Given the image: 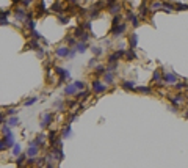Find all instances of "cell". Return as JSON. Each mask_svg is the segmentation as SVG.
Here are the masks:
<instances>
[{
  "label": "cell",
  "instance_id": "1",
  "mask_svg": "<svg viewBox=\"0 0 188 168\" xmlns=\"http://www.w3.org/2000/svg\"><path fill=\"white\" fill-rule=\"evenodd\" d=\"M125 32H127V22H119L118 25L111 27V30H110V35H111L113 38H121Z\"/></svg>",
  "mask_w": 188,
  "mask_h": 168
},
{
  "label": "cell",
  "instance_id": "2",
  "mask_svg": "<svg viewBox=\"0 0 188 168\" xmlns=\"http://www.w3.org/2000/svg\"><path fill=\"white\" fill-rule=\"evenodd\" d=\"M53 71H55V74L58 76V83H63L64 80H71V72H69L68 69H64V68L55 66Z\"/></svg>",
  "mask_w": 188,
  "mask_h": 168
},
{
  "label": "cell",
  "instance_id": "3",
  "mask_svg": "<svg viewBox=\"0 0 188 168\" xmlns=\"http://www.w3.org/2000/svg\"><path fill=\"white\" fill-rule=\"evenodd\" d=\"M91 90H93V93H96V94H100V93L108 91V86H107L102 80L96 79V80H93V83H91Z\"/></svg>",
  "mask_w": 188,
  "mask_h": 168
},
{
  "label": "cell",
  "instance_id": "4",
  "mask_svg": "<svg viewBox=\"0 0 188 168\" xmlns=\"http://www.w3.org/2000/svg\"><path fill=\"white\" fill-rule=\"evenodd\" d=\"M38 152H39V146L34 143V140H31V141L28 143V148H27V151H25V155H27V159H36Z\"/></svg>",
  "mask_w": 188,
  "mask_h": 168
},
{
  "label": "cell",
  "instance_id": "5",
  "mask_svg": "<svg viewBox=\"0 0 188 168\" xmlns=\"http://www.w3.org/2000/svg\"><path fill=\"white\" fill-rule=\"evenodd\" d=\"M185 101H187V98H185L182 93H175L174 96H169V102H171L174 107H182V105L185 104Z\"/></svg>",
  "mask_w": 188,
  "mask_h": 168
},
{
  "label": "cell",
  "instance_id": "6",
  "mask_svg": "<svg viewBox=\"0 0 188 168\" xmlns=\"http://www.w3.org/2000/svg\"><path fill=\"white\" fill-rule=\"evenodd\" d=\"M52 123H53V113H52V112H46V113L41 115V123H39V126L42 127V129H47V127H49Z\"/></svg>",
  "mask_w": 188,
  "mask_h": 168
},
{
  "label": "cell",
  "instance_id": "7",
  "mask_svg": "<svg viewBox=\"0 0 188 168\" xmlns=\"http://www.w3.org/2000/svg\"><path fill=\"white\" fill-rule=\"evenodd\" d=\"M121 10H122L121 3H116V2H108V3H107V11H108L110 14H113V17L119 16V14H121Z\"/></svg>",
  "mask_w": 188,
  "mask_h": 168
},
{
  "label": "cell",
  "instance_id": "8",
  "mask_svg": "<svg viewBox=\"0 0 188 168\" xmlns=\"http://www.w3.org/2000/svg\"><path fill=\"white\" fill-rule=\"evenodd\" d=\"M179 82V76L175 72H163V83L165 85H175Z\"/></svg>",
  "mask_w": 188,
  "mask_h": 168
},
{
  "label": "cell",
  "instance_id": "9",
  "mask_svg": "<svg viewBox=\"0 0 188 168\" xmlns=\"http://www.w3.org/2000/svg\"><path fill=\"white\" fill-rule=\"evenodd\" d=\"M125 22L132 24V27H138L140 25V17L135 13H132V10H127V13H125Z\"/></svg>",
  "mask_w": 188,
  "mask_h": 168
},
{
  "label": "cell",
  "instance_id": "10",
  "mask_svg": "<svg viewBox=\"0 0 188 168\" xmlns=\"http://www.w3.org/2000/svg\"><path fill=\"white\" fill-rule=\"evenodd\" d=\"M27 10H24L22 7H17L14 11H13V14H14L16 21H19V22H25V19H27Z\"/></svg>",
  "mask_w": 188,
  "mask_h": 168
},
{
  "label": "cell",
  "instance_id": "11",
  "mask_svg": "<svg viewBox=\"0 0 188 168\" xmlns=\"http://www.w3.org/2000/svg\"><path fill=\"white\" fill-rule=\"evenodd\" d=\"M69 50L71 49L68 47V46H60V47H56V50H55V55L58 58H68V55H69Z\"/></svg>",
  "mask_w": 188,
  "mask_h": 168
},
{
  "label": "cell",
  "instance_id": "12",
  "mask_svg": "<svg viewBox=\"0 0 188 168\" xmlns=\"http://www.w3.org/2000/svg\"><path fill=\"white\" fill-rule=\"evenodd\" d=\"M102 80H103V83H105L107 86H108V85H113V83H115V80H116V74L107 72V71H105V74L102 76Z\"/></svg>",
  "mask_w": 188,
  "mask_h": 168
},
{
  "label": "cell",
  "instance_id": "13",
  "mask_svg": "<svg viewBox=\"0 0 188 168\" xmlns=\"http://www.w3.org/2000/svg\"><path fill=\"white\" fill-rule=\"evenodd\" d=\"M34 143L39 146V149L44 148V146L47 145V133H38L36 138H34Z\"/></svg>",
  "mask_w": 188,
  "mask_h": 168
},
{
  "label": "cell",
  "instance_id": "14",
  "mask_svg": "<svg viewBox=\"0 0 188 168\" xmlns=\"http://www.w3.org/2000/svg\"><path fill=\"white\" fill-rule=\"evenodd\" d=\"M150 13V7L147 2H144V3H140V17H147Z\"/></svg>",
  "mask_w": 188,
  "mask_h": 168
},
{
  "label": "cell",
  "instance_id": "15",
  "mask_svg": "<svg viewBox=\"0 0 188 168\" xmlns=\"http://www.w3.org/2000/svg\"><path fill=\"white\" fill-rule=\"evenodd\" d=\"M152 82H157L158 83V86H165V83H163V72L162 71H154V76H152Z\"/></svg>",
  "mask_w": 188,
  "mask_h": 168
},
{
  "label": "cell",
  "instance_id": "16",
  "mask_svg": "<svg viewBox=\"0 0 188 168\" xmlns=\"http://www.w3.org/2000/svg\"><path fill=\"white\" fill-rule=\"evenodd\" d=\"M127 39H128V49H136V46H138V35L136 33H130Z\"/></svg>",
  "mask_w": 188,
  "mask_h": 168
},
{
  "label": "cell",
  "instance_id": "17",
  "mask_svg": "<svg viewBox=\"0 0 188 168\" xmlns=\"http://www.w3.org/2000/svg\"><path fill=\"white\" fill-rule=\"evenodd\" d=\"M121 86L124 90H127V91H135V88H136V83H135V80H124V82L121 83Z\"/></svg>",
  "mask_w": 188,
  "mask_h": 168
},
{
  "label": "cell",
  "instance_id": "18",
  "mask_svg": "<svg viewBox=\"0 0 188 168\" xmlns=\"http://www.w3.org/2000/svg\"><path fill=\"white\" fill-rule=\"evenodd\" d=\"M136 58H138V55H136V52H135V49H127V50H125L124 60L132 61V60H136Z\"/></svg>",
  "mask_w": 188,
  "mask_h": 168
},
{
  "label": "cell",
  "instance_id": "19",
  "mask_svg": "<svg viewBox=\"0 0 188 168\" xmlns=\"http://www.w3.org/2000/svg\"><path fill=\"white\" fill-rule=\"evenodd\" d=\"M3 140H5V143H6V148H13V146L16 145V135L14 133H9V135L3 137Z\"/></svg>",
  "mask_w": 188,
  "mask_h": 168
},
{
  "label": "cell",
  "instance_id": "20",
  "mask_svg": "<svg viewBox=\"0 0 188 168\" xmlns=\"http://www.w3.org/2000/svg\"><path fill=\"white\" fill-rule=\"evenodd\" d=\"M60 135H61V140L71 138V137H72V129H71V126H68V124H66V126L63 127V130H61V133H60Z\"/></svg>",
  "mask_w": 188,
  "mask_h": 168
},
{
  "label": "cell",
  "instance_id": "21",
  "mask_svg": "<svg viewBox=\"0 0 188 168\" xmlns=\"http://www.w3.org/2000/svg\"><path fill=\"white\" fill-rule=\"evenodd\" d=\"M77 88H75V85L74 83H69V85H66V88H64V94H68V96H75L77 94Z\"/></svg>",
  "mask_w": 188,
  "mask_h": 168
},
{
  "label": "cell",
  "instance_id": "22",
  "mask_svg": "<svg viewBox=\"0 0 188 168\" xmlns=\"http://www.w3.org/2000/svg\"><path fill=\"white\" fill-rule=\"evenodd\" d=\"M75 52H77V54H85V52L88 50V44L86 42H81V41H78L77 42V46H75Z\"/></svg>",
  "mask_w": 188,
  "mask_h": 168
},
{
  "label": "cell",
  "instance_id": "23",
  "mask_svg": "<svg viewBox=\"0 0 188 168\" xmlns=\"http://www.w3.org/2000/svg\"><path fill=\"white\" fill-rule=\"evenodd\" d=\"M135 91H138V93H143V94H150L152 93V88H150L149 85H138L136 88H135Z\"/></svg>",
  "mask_w": 188,
  "mask_h": 168
},
{
  "label": "cell",
  "instance_id": "24",
  "mask_svg": "<svg viewBox=\"0 0 188 168\" xmlns=\"http://www.w3.org/2000/svg\"><path fill=\"white\" fill-rule=\"evenodd\" d=\"M103 74H105V66H103V64H97V66L94 68V76L96 77H102Z\"/></svg>",
  "mask_w": 188,
  "mask_h": 168
},
{
  "label": "cell",
  "instance_id": "25",
  "mask_svg": "<svg viewBox=\"0 0 188 168\" xmlns=\"http://www.w3.org/2000/svg\"><path fill=\"white\" fill-rule=\"evenodd\" d=\"M11 154L14 155V157H19V155L22 154V146H21V143H16V145L13 146V149H11Z\"/></svg>",
  "mask_w": 188,
  "mask_h": 168
},
{
  "label": "cell",
  "instance_id": "26",
  "mask_svg": "<svg viewBox=\"0 0 188 168\" xmlns=\"http://www.w3.org/2000/svg\"><path fill=\"white\" fill-rule=\"evenodd\" d=\"M25 27H27V30L33 32L34 27H36V21H34V19H30V17H27V19H25Z\"/></svg>",
  "mask_w": 188,
  "mask_h": 168
},
{
  "label": "cell",
  "instance_id": "27",
  "mask_svg": "<svg viewBox=\"0 0 188 168\" xmlns=\"http://www.w3.org/2000/svg\"><path fill=\"white\" fill-rule=\"evenodd\" d=\"M174 88H175V91H177V93H182L183 90H187V88H188V83L182 80V82H177V83H175Z\"/></svg>",
  "mask_w": 188,
  "mask_h": 168
},
{
  "label": "cell",
  "instance_id": "28",
  "mask_svg": "<svg viewBox=\"0 0 188 168\" xmlns=\"http://www.w3.org/2000/svg\"><path fill=\"white\" fill-rule=\"evenodd\" d=\"M6 124H8L9 127H16V126H19V124H21V120H19L17 116H11V118H8Z\"/></svg>",
  "mask_w": 188,
  "mask_h": 168
},
{
  "label": "cell",
  "instance_id": "29",
  "mask_svg": "<svg viewBox=\"0 0 188 168\" xmlns=\"http://www.w3.org/2000/svg\"><path fill=\"white\" fill-rule=\"evenodd\" d=\"M91 49V52H93V54H94V57H100V55H102L103 54V49L102 47H100V46H93V47H89Z\"/></svg>",
  "mask_w": 188,
  "mask_h": 168
},
{
  "label": "cell",
  "instance_id": "30",
  "mask_svg": "<svg viewBox=\"0 0 188 168\" xmlns=\"http://www.w3.org/2000/svg\"><path fill=\"white\" fill-rule=\"evenodd\" d=\"M118 68H119L118 63H108L105 66V71H107V72H113V74H115L116 71H118Z\"/></svg>",
  "mask_w": 188,
  "mask_h": 168
},
{
  "label": "cell",
  "instance_id": "31",
  "mask_svg": "<svg viewBox=\"0 0 188 168\" xmlns=\"http://www.w3.org/2000/svg\"><path fill=\"white\" fill-rule=\"evenodd\" d=\"M24 163H27V155L21 154L19 157H16V165L17 167H24Z\"/></svg>",
  "mask_w": 188,
  "mask_h": 168
},
{
  "label": "cell",
  "instance_id": "32",
  "mask_svg": "<svg viewBox=\"0 0 188 168\" xmlns=\"http://www.w3.org/2000/svg\"><path fill=\"white\" fill-rule=\"evenodd\" d=\"M27 49H31V50H39V42L36 41V39H31L30 42L27 44Z\"/></svg>",
  "mask_w": 188,
  "mask_h": 168
},
{
  "label": "cell",
  "instance_id": "33",
  "mask_svg": "<svg viewBox=\"0 0 188 168\" xmlns=\"http://www.w3.org/2000/svg\"><path fill=\"white\" fill-rule=\"evenodd\" d=\"M53 107H55L58 112H63V110H64V101H61V99L55 101V102H53Z\"/></svg>",
  "mask_w": 188,
  "mask_h": 168
},
{
  "label": "cell",
  "instance_id": "34",
  "mask_svg": "<svg viewBox=\"0 0 188 168\" xmlns=\"http://www.w3.org/2000/svg\"><path fill=\"white\" fill-rule=\"evenodd\" d=\"M75 88H77V91H85L86 90V83L81 82V80H77V82H74Z\"/></svg>",
  "mask_w": 188,
  "mask_h": 168
},
{
  "label": "cell",
  "instance_id": "35",
  "mask_svg": "<svg viewBox=\"0 0 188 168\" xmlns=\"http://www.w3.org/2000/svg\"><path fill=\"white\" fill-rule=\"evenodd\" d=\"M88 96H89V91L85 90V91H78L77 94H75V99H77V101H81V99H86Z\"/></svg>",
  "mask_w": 188,
  "mask_h": 168
},
{
  "label": "cell",
  "instance_id": "36",
  "mask_svg": "<svg viewBox=\"0 0 188 168\" xmlns=\"http://www.w3.org/2000/svg\"><path fill=\"white\" fill-rule=\"evenodd\" d=\"M11 13V10H0V21H8V16Z\"/></svg>",
  "mask_w": 188,
  "mask_h": 168
},
{
  "label": "cell",
  "instance_id": "37",
  "mask_svg": "<svg viewBox=\"0 0 188 168\" xmlns=\"http://www.w3.org/2000/svg\"><path fill=\"white\" fill-rule=\"evenodd\" d=\"M149 5H150V11L163 10V3H162V2H154V3H149Z\"/></svg>",
  "mask_w": 188,
  "mask_h": 168
},
{
  "label": "cell",
  "instance_id": "38",
  "mask_svg": "<svg viewBox=\"0 0 188 168\" xmlns=\"http://www.w3.org/2000/svg\"><path fill=\"white\" fill-rule=\"evenodd\" d=\"M9 133H13V130H11V127H9L8 124L5 123V124L2 126V135L6 137V135H9Z\"/></svg>",
  "mask_w": 188,
  "mask_h": 168
},
{
  "label": "cell",
  "instance_id": "39",
  "mask_svg": "<svg viewBox=\"0 0 188 168\" xmlns=\"http://www.w3.org/2000/svg\"><path fill=\"white\" fill-rule=\"evenodd\" d=\"M36 102H38V98H36V96H31V98H28L27 101L24 102V105H25V107H30V105L36 104Z\"/></svg>",
  "mask_w": 188,
  "mask_h": 168
},
{
  "label": "cell",
  "instance_id": "40",
  "mask_svg": "<svg viewBox=\"0 0 188 168\" xmlns=\"http://www.w3.org/2000/svg\"><path fill=\"white\" fill-rule=\"evenodd\" d=\"M61 7H63V3H60V2H58V3H53V5H52V10L55 11V13H58V16H60V14L63 13Z\"/></svg>",
  "mask_w": 188,
  "mask_h": 168
},
{
  "label": "cell",
  "instance_id": "41",
  "mask_svg": "<svg viewBox=\"0 0 188 168\" xmlns=\"http://www.w3.org/2000/svg\"><path fill=\"white\" fill-rule=\"evenodd\" d=\"M16 115H17V108L16 107H9L8 110H6V116H16Z\"/></svg>",
  "mask_w": 188,
  "mask_h": 168
},
{
  "label": "cell",
  "instance_id": "42",
  "mask_svg": "<svg viewBox=\"0 0 188 168\" xmlns=\"http://www.w3.org/2000/svg\"><path fill=\"white\" fill-rule=\"evenodd\" d=\"M30 36H31V39H42V35H41V33H38L36 30H33V32H30Z\"/></svg>",
  "mask_w": 188,
  "mask_h": 168
},
{
  "label": "cell",
  "instance_id": "43",
  "mask_svg": "<svg viewBox=\"0 0 188 168\" xmlns=\"http://www.w3.org/2000/svg\"><path fill=\"white\" fill-rule=\"evenodd\" d=\"M99 8H91V11H89V17H97V16H99Z\"/></svg>",
  "mask_w": 188,
  "mask_h": 168
},
{
  "label": "cell",
  "instance_id": "44",
  "mask_svg": "<svg viewBox=\"0 0 188 168\" xmlns=\"http://www.w3.org/2000/svg\"><path fill=\"white\" fill-rule=\"evenodd\" d=\"M36 55H38V58H41V60H42V58L46 57V50H44V47H41L39 50H36Z\"/></svg>",
  "mask_w": 188,
  "mask_h": 168
},
{
  "label": "cell",
  "instance_id": "45",
  "mask_svg": "<svg viewBox=\"0 0 188 168\" xmlns=\"http://www.w3.org/2000/svg\"><path fill=\"white\" fill-rule=\"evenodd\" d=\"M88 66H89V68H96V66H97V58H96V57L91 58L89 63H88Z\"/></svg>",
  "mask_w": 188,
  "mask_h": 168
},
{
  "label": "cell",
  "instance_id": "46",
  "mask_svg": "<svg viewBox=\"0 0 188 168\" xmlns=\"http://www.w3.org/2000/svg\"><path fill=\"white\" fill-rule=\"evenodd\" d=\"M58 21H60L61 24H68V22H69V17H68V16H61V14H60V16H58Z\"/></svg>",
  "mask_w": 188,
  "mask_h": 168
},
{
  "label": "cell",
  "instance_id": "47",
  "mask_svg": "<svg viewBox=\"0 0 188 168\" xmlns=\"http://www.w3.org/2000/svg\"><path fill=\"white\" fill-rule=\"evenodd\" d=\"M5 149H8V148H6V143H5V140H3V138H0V152L5 151Z\"/></svg>",
  "mask_w": 188,
  "mask_h": 168
},
{
  "label": "cell",
  "instance_id": "48",
  "mask_svg": "<svg viewBox=\"0 0 188 168\" xmlns=\"http://www.w3.org/2000/svg\"><path fill=\"white\" fill-rule=\"evenodd\" d=\"M75 55H77V52H75V49H71V50H69V55H68V58H71V60H72V58H74Z\"/></svg>",
  "mask_w": 188,
  "mask_h": 168
},
{
  "label": "cell",
  "instance_id": "49",
  "mask_svg": "<svg viewBox=\"0 0 188 168\" xmlns=\"http://www.w3.org/2000/svg\"><path fill=\"white\" fill-rule=\"evenodd\" d=\"M168 110H171L172 113H177V112H179V108H177V107H174V105H169V107H168Z\"/></svg>",
  "mask_w": 188,
  "mask_h": 168
},
{
  "label": "cell",
  "instance_id": "50",
  "mask_svg": "<svg viewBox=\"0 0 188 168\" xmlns=\"http://www.w3.org/2000/svg\"><path fill=\"white\" fill-rule=\"evenodd\" d=\"M5 123H6V120H5V113H0V124L3 126Z\"/></svg>",
  "mask_w": 188,
  "mask_h": 168
},
{
  "label": "cell",
  "instance_id": "51",
  "mask_svg": "<svg viewBox=\"0 0 188 168\" xmlns=\"http://www.w3.org/2000/svg\"><path fill=\"white\" fill-rule=\"evenodd\" d=\"M9 24H11L9 21H0V25H9Z\"/></svg>",
  "mask_w": 188,
  "mask_h": 168
},
{
  "label": "cell",
  "instance_id": "52",
  "mask_svg": "<svg viewBox=\"0 0 188 168\" xmlns=\"http://www.w3.org/2000/svg\"><path fill=\"white\" fill-rule=\"evenodd\" d=\"M44 168H55V165H53V163H46V167H44Z\"/></svg>",
  "mask_w": 188,
  "mask_h": 168
},
{
  "label": "cell",
  "instance_id": "53",
  "mask_svg": "<svg viewBox=\"0 0 188 168\" xmlns=\"http://www.w3.org/2000/svg\"><path fill=\"white\" fill-rule=\"evenodd\" d=\"M183 116H185V118H187V120H188V108H187V110L183 112Z\"/></svg>",
  "mask_w": 188,
  "mask_h": 168
},
{
  "label": "cell",
  "instance_id": "54",
  "mask_svg": "<svg viewBox=\"0 0 188 168\" xmlns=\"http://www.w3.org/2000/svg\"><path fill=\"white\" fill-rule=\"evenodd\" d=\"M187 102H188V98H187Z\"/></svg>",
  "mask_w": 188,
  "mask_h": 168
}]
</instances>
